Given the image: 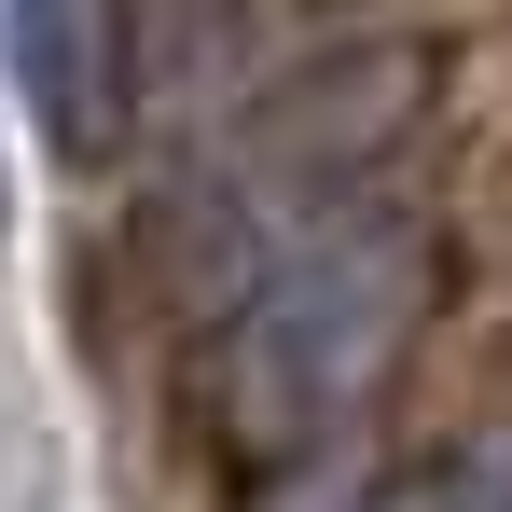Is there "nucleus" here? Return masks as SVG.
<instances>
[{"label":"nucleus","instance_id":"f03ea898","mask_svg":"<svg viewBox=\"0 0 512 512\" xmlns=\"http://www.w3.org/2000/svg\"><path fill=\"white\" fill-rule=\"evenodd\" d=\"M0 70L28 97V139L97 167L125 125V0H0Z\"/></svg>","mask_w":512,"mask_h":512},{"label":"nucleus","instance_id":"f257e3e1","mask_svg":"<svg viewBox=\"0 0 512 512\" xmlns=\"http://www.w3.org/2000/svg\"><path fill=\"white\" fill-rule=\"evenodd\" d=\"M443 291V222L429 180H360L291 222H250L222 250H194V360H208V416L236 457H333L346 429L402 388Z\"/></svg>","mask_w":512,"mask_h":512}]
</instances>
